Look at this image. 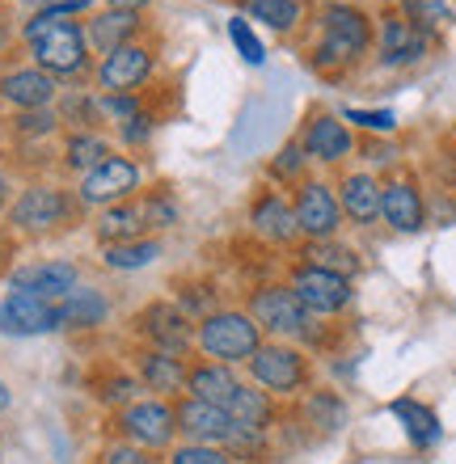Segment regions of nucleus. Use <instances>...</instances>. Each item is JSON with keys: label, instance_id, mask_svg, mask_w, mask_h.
Masks as SVG:
<instances>
[{"label": "nucleus", "instance_id": "nucleus-1", "mask_svg": "<svg viewBox=\"0 0 456 464\" xmlns=\"http://www.w3.org/2000/svg\"><path fill=\"white\" fill-rule=\"evenodd\" d=\"M195 343L211 363L233 367V363H249V359H254V351L262 346V330L254 325L249 313L224 308V313H211V317L199 321Z\"/></svg>", "mask_w": 456, "mask_h": 464}, {"label": "nucleus", "instance_id": "nucleus-2", "mask_svg": "<svg viewBox=\"0 0 456 464\" xmlns=\"http://www.w3.org/2000/svg\"><path fill=\"white\" fill-rule=\"evenodd\" d=\"M321 47H317V63L321 68H343V63L359 60L372 43V22L368 13H359L355 5H325L321 13Z\"/></svg>", "mask_w": 456, "mask_h": 464}, {"label": "nucleus", "instance_id": "nucleus-3", "mask_svg": "<svg viewBox=\"0 0 456 464\" xmlns=\"http://www.w3.org/2000/svg\"><path fill=\"white\" fill-rule=\"evenodd\" d=\"M246 367L267 392H300L308 384V354L292 343H262Z\"/></svg>", "mask_w": 456, "mask_h": 464}, {"label": "nucleus", "instance_id": "nucleus-4", "mask_svg": "<svg viewBox=\"0 0 456 464\" xmlns=\"http://www.w3.org/2000/svg\"><path fill=\"white\" fill-rule=\"evenodd\" d=\"M249 317L262 334L275 338H308L313 334V317L305 313V304L296 300L292 287H262L249 300Z\"/></svg>", "mask_w": 456, "mask_h": 464}, {"label": "nucleus", "instance_id": "nucleus-5", "mask_svg": "<svg viewBox=\"0 0 456 464\" xmlns=\"http://www.w3.org/2000/svg\"><path fill=\"white\" fill-rule=\"evenodd\" d=\"M296 300L305 304L308 317H334L351 304V279L343 275H330V270H317V266H296L292 270V283H287Z\"/></svg>", "mask_w": 456, "mask_h": 464}, {"label": "nucleus", "instance_id": "nucleus-6", "mask_svg": "<svg viewBox=\"0 0 456 464\" xmlns=\"http://www.w3.org/2000/svg\"><path fill=\"white\" fill-rule=\"evenodd\" d=\"M296 224L308 241H334V232L343 224V208H338V195H334L325 182H305L296 195Z\"/></svg>", "mask_w": 456, "mask_h": 464}, {"label": "nucleus", "instance_id": "nucleus-7", "mask_svg": "<svg viewBox=\"0 0 456 464\" xmlns=\"http://www.w3.org/2000/svg\"><path fill=\"white\" fill-rule=\"evenodd\" d=\"M51 330H60L55 304L38 300V295H25V292H9L0 300V334L34 338V334H51Z\"/></svg>", "mask_w": 456, "mask_h": 464}, {"label": "nucleus", "instance_id": "nucleus-8", "mask_svg": "<svg viewBox=\"0 0 456 464\" xmlns=\"http://www.w3.org/2000/svg\"><path fill=\"white\" fill-rule=\"evenodd\" d=\"M119 427L127 430V440L136 443V448H165L173 440V430H178V418L165 401H136L127 405L123 418H119Z\"/></svg>", "mask_w": 456, "mask_h": 464}, {"label": "nucleus", "instance_id": "nucleus-9", "mask_svg": "<svg viewBox=\"0 0 456 464\" xmlns=\"http://www.w3.org/2000/svg\"><path fill=\"white\" fill-rule=\"evenodd\" d=\"M34 60L47 72H81L85 68V34L76 22H60L43 38H34Z\"/></svg>", "mask_w": 456, "mask_h": 464}, {"label": "nucleus", "instance_id": "nucleus-10", "mask_svg": "<svg viewBox=\"0 0 456 464\" xmlns=\"http://www.w3.org/2000/svg\"><path fill=\"white\" fill-rule=\"evenodd\" d=\"M173 418H178V430H182L190 443H211V448H224V440L233 435V418H228V410L208 405V401H195V397L178 401Z\"/></svg>", "mask_w": 456, "mask_h": 464}, {"label": "nucleus", "instance_id": "nucleus-11", "mask_svg": "<svg viewBox=\"0 0 456 464\" xmlns=\"http://www.w3.org/2000/svg\"><path fill=\"white\" fill-rule=\"evenodd\" d=\"M76 266L73 262H38V266H22L13 275V292H25V295H38L47 304H60L63 295L76 292Z\"/></svg>", "mask_w": 456, "mask_h": 464}, {"label": "nucleus", "instance_id": "nucleus-12", "mask_svg": "<svg viewBox=\"0 0 456 464\" xmlns=\"http://www.w3.org/2000/svg\"><path fill=\"white\" fill-rule=\"evenodd\" d=\"M136 182H140L136 165L123 160V157H111V160H102L98 169L85 173L81 198H85V203H119V198H127L131 190H136Z\"/></svg>", "mask_w": 456, "mask_h": 464}, {"label": "nucleus", "instance_id": "nucleus-13", "mask_svg": "<svg viewBox=\"0 0 456 464\" xmlns=\"http://www.w3.org/2000/svg\"><path fill=\"white\" fill-rule=\"evenodd\" d=\"M144 334H149L157 351H170V354H182L186 346L195 343V330H190V317H186L178 304H149L144 317H140Z\"/></svg>", "mask_w": 456, "mask_h": 464}, {"label": "nucleus", "instance_id": "nucleus-14", "mask_svg": "<svg viewBox=\"0 0 456 464\" xmlns=\"http://www.w3.org/2000/svg\"><path fill=\"white\" fill-rule=\"evenodd\" d=\"M68 216V198L60 190H51V186H34V190H25L17 203H13V224L25 232H47Z\"/></svg>", "mask_w": 456, "mask_h": 464}, {"label": "nucleus", "instance_id": "nucleus-15", "mask_svg": "<svg viewBox=\"0 0 456 464\" xmlns=\"http://www.w3.org/2000/svg\"><path fill=\"white\" fill-rule=\"evenodd\" d=\"M432 34H422L414 22H406L402 13H389L381 22V51L384 63H414L419 55H427Z\"/></svg>", "mask_w": 456, "mask_h": 464}, {"label": "nucleus", "instance_id": "nucleus-16", "mask_svg": "<svg viewBox=\"0 0 456 464\" xmlns=\"http://www.w3.org/2000/svg\"><path fill=\"white\" fill-rule=\"evenodd\" d=\"M186 389L195 401H208V405H228L233 401V392L241 389V380H237L233 367L224 363H199V367H186Z\"/></svg>", "mask_w": 456, "mask_h": 464}, {"label": "nucleus", "instance_id": "nucleus-17", "mask_svg": "<svg viewBox=\"0 0 456 464\" xmlns=\"http://www.w3.org/2000/svg\"><path fill=\"white\" fill-rule=\"evenodd\" d=\"M152 72V55L144 47H136V43H127V47L111 51L106 55V63H102V85L111 89V93H123V89L140 85L144 76Z\"/></svg>", "mask_w": 456, "mask_h": 464}, {"label": "nucleus", "instance_id": "nucleus-18", "mask_svg": "<svg viewBox=\"0 0 456 464\" xmlns=\"http://www.w3.org/2000/svg\"><path fill=\"white\" fill-rule=\"evenodd\" d=\"M249 220H254L258 237H267V241H275V245H287L300 237L296 211L287 208L279 195H262L258 203H254V211H249Z\"/></svg>", "mask_w": 456, "mask_h": 464}, {"label": "nucleus", "instance_id": "nucleus-19", "mask_svg": "<svg viewBox=\"0 0 456 464\" xmlns=\"http://www.w3.org/2000/svg\"><path fill=\"white\" fill-rule=\"evenodd\" d=\"M111 313L106 304V295L102 292H85V287H76L73 295H63L60 304H55V317H60V330H93L102 325Z\"/></svg>", "mask_w": 456, "mask_h": 464}, {"label": "nucleus", "instance_id": "nucleus-20", "mask_svg": "<svg viewBox=\"0 0 456 464\" xmlns=\"http://www.w3.org/2000/svg\"><path fill=\"white\" fill-rule=\"evenodd\" d=\"M224 410H228V418L237 427H249V430H267L275 422V397L267 389H258V384H241Z\"/></svg>", "mask_w": 456, "mask_h": 464}, {"label": "nucleus", "instance_id": "nucleus-21", "mask_svg": "<svg viewBox=\"0 0 456 464\" xmlns=\"http://www.w3.org/2000/svg\"><path fill=\"white\" fill-rule=\"evenodd\" d=\"M381 216L397 232H419L422 228V198L410 182H393L381 190Z\"/></svg>", "mask_w": 456, "mask_h": 464}, {"label": "nucleus", "instance_id": "nucleus-22", "mask_svg": "<svg viewBox=\"0 0 456 464\" xmlns=\"http://www.w3.org/2000/svg\"><path fill=\"white\" fill-rule=\"evenodd\" d=\"M338 208L355 224H372L381 216V186L372 182L368 173H351L343 182V190H338Z\"/></svg>", "mask_w": 456, "mask_h": 464}, {"label": "nucleus", "instance_id": "nucleus-23", "mask_svg": "<svg viewBox=\"0 0 456 464\" xmlns=\"http://www.w3.org/2000/svg\"><path fill=\"white\" fill-rule=\"evenodd\" d=\"M55 93L47 72H9L0 81V98L13 102V106H22V111H43Z\"/></svg>", "mask_w": 456, "mask_h": 464}, {"label": "nucleus", "instance_id": "nucleus-24", "mask_svg": "<svg viewBox=\"0 0 456 464\" xmlns=\"http://www.w3.org/2000/svg\"><path fill=\"white\" fill-rule=\"evenodd\" d=\"M305 152H308V157H317V160H343L346 152H351V135H346V127L338 119L321 114V119L308 122Z\"/></svg>", "mask_w": 456, "mask_h": 464}, {"label": "nucleus", "instance_id": "nucleus-25", "mask_svg": "<svg viewBox=\"0 0 456 464\" xmlns=\"http://www.w3.org/2000/svg\"><path fill=\"white\" fill-rule=\"evenodd\" d=\"M140 380H144L152 392H178V389H186V363L170 351H152V354H144V363H140Z\"/></svg>", "mask_w": 456, "mask_h": 464}, {"label": "nucleus", "instance_id": "nucleus-26", "mask_svg": "<svg viewBox=\"0 0 456 464\" xmlns=\"http://www.w3.org/2000/svg\"><path fill=\"white\" fill-rule=\"evenodd\" d=\"M136 25H140V17L136 13H123V9H111V13H102V17H93L89 22V38H93V47L98 51H119V47H127V38L136 34Z\"/></svg>", "mask_w": 456, "mask_h": 464}, {"label": "nucleus", "instance_id": "nucleus-27", "mask_svg": "<svg viewBox=\"0 0 456 464\" xmlns=\"http://www.w3.org/2000/svg\"><path fill=\"white\" fill-rule=\"evenodd\" d=\"M300 254H305V266L330 270V275H343V279H351L359 270V254L346 249V245H338V241H305Z\"/></svg>", "mask_w": 456, "mask_h": 464}, {"label": "nucleus", "instance_id": "nucleus-28", "mask_svg": "<svg viewBox=\"0 0 456 464\" xmlns=\"http://www.w3.org/2000/svg\"><path fill=\"white\" fill-rule=\"evenodd\" d=\"M389 414L406 422V435H410V443H414V448H432V443L440 440V418H435L427 405H419V401H393V405H389Z\"/></svg>", "mask_w": 456, "mask_h": 464}, {"label": "nucleus", "instance_id": "nucleus-29", "mask_svg": "<svg viewBox=\"0 0 456 464\" xmlns=\"http://www.w3.org/2000/svg\"><path fill=\"white\" fill-rule=\"evenodd\" d=\"M152 257H160V241H123V245H106V266L111 270H140L149 266Z\"/></svg>", "mask_w": 456, "mask_h": 464}, {"label": "nucleus", "instance_id": "nucleus-30", "mask_svg": "<svg viewBox=\"0 0 456 464\" xmlns=\"http://www.w3.org/2000/svg\"><path fill=\"white\" fill-rule=\"evenodd\" d=\"M144 232V220H140V208H111L102 216L98 224V237L106 245H123V241H136Z\"/></svg>", "mask_w": 456, "mask_h": 464}, {"label": "nucleus", "instance_id": "nucleus-31", "mask_svg": "<svg viewBox=\"0 0 456 464\" xmlns=\"http://www.w3.org/2000/svg\"><path fill=\"white\" fill-rule=\"evenodd\" d=\"M305 414H308V422H313V427H321V430L346 427V401L338 397V392H308Z\"/></svg>", "mask_w": 456, "mask_h": 464}, {"label": "nucleus", "instance_id": "nucleus-32", "mask_svg": "<svg viewBox=\"0 0 456 464\" xmlns=\"http://www.w3.org/2000/svg\"><path fill=\"white\" fill-rule=\"evenodd\" d=\"M249 13L271 30H292L300 22V0H249Z\"/></svg>", "mask_w": 456, "mask_h": 464}, {"label": "nucleus", "instance_id": "nucleus-33", "mask_svg": "<svg viewBox=\"0 0 456 464\" xmlns=\"http://www.w3.org/2000/svg\"><path fill=\"white\" fill-rule=\"evenodd\" d=\"M102 160H111V148H106V140H98V135H76L73 144H68V165L73 169H98Z\"/></svg>", "mask_w": 456, "mask_h": 464}, {"label": "nucleus", "instance_id": "nucleus-34", "mask_svg": "<svg viewBox=\"0 0 456 464\" xmlns=\"http://www.w3.org/2000/svg\"><path fill=\"white\" fill-rule=\"evenodd\" d=\"M228 38L237 43V51H241V60H246V63H262V60H267V47H262L258 34L249 30L246 17H233V22H228Z\"/></svg>", "mask_w": 456, "mask_h": 464}, {"label": "nucleus", "instance_id": "nucleus-35", "mask_svg": "<svg viewBox=\"0 0 456 464\" xmlns=\"http://www.w3.org/2000/svg\"><path fill=\"white\" fill-rule=\"evenodd\" d=\"M140 220H144V228H170V224H178V208H173V198L152 195L140 203Z\"/></svg>", "mask_w": 456, "mask_h": 464}, {"label": "nucleus", "instance_id": "nucleus-36", "mask_svg": "<svg viewBox=\"0 0 456 464\" xmlns=\"http://www.w3.org/2000/svg\"><path fill=\"white\" fill-rule=\"evenodd\" d=\"M170 464H233V456L224 448H211V443H186L170 456Z\"/></svg>", "mask_w": 456, "mask_h": 464}, {"label": "nucleus", "instance_id": "nucleus-37", "mask_svg": "<svg viewBox=\"0 0 456 464\" xmlns=\"http://www.w3.org/2000/svg\"><path fill=\"white\" fill-rule=\"evenodd\" d=\"M402 17H414V25H419L422 34H427L432 25H444L452 13H448L444 5H435V0H410L406 9H402Z\"/></svg>", "mask_w": 456, "mask_h": 464}, {"label": "nucleus", "instance_id": "nucleus-38", "mask_svg": "<svg viewBox=\"0 0 456 464\" xmlns=\"http://www.w3.org/2000/svg\"><path fill=\"white\" fill-rule=\"evenodd\" d=\"M102 464H157V460L144 448H136V443H111L102 452Z\"/></svg>", "mask_w": 456, "mask_h": 464}, {"label": "nucleus", "instance_id": "nucleus-39", "mask_svg": "<svg viewBox=\"0 0 456 464\" xmlns=\"http://www.w3.org/2000/svg\"><path fill=\"white\" fill-rule=\"evenodd\" d=\"M346 119L368 127V131H393V111H346Z\"/></svg>", "mask_w": 456, "mask_h": 464}, {"label": "nucleus", "instance_id": "nucleus-40", "mask_svg": "<svg viewBox=\"0 0 456 464\" xmlns=\"http://www.w3.org/2000/svg\"><path fill=\"white\" fill-rule=\"evenodd\" d=\"M300 165H305V157H300L296 144H287L284 152H279V160H275V173H284V178H296Z\"/></svg>", "mask_w": 456, "mask_h": 464}, {"label": "nucleus", "instance_id": "nucleus-41", "mask_svg": "<svg viewBox=\"0 0 456 464\" xmlns=\"http://www.w3.org/2000/svg\"><path fill=\"white\" fill-rule=\"evenodd\" d=\"M17 122H22V131H51V127H55V119H51L47 111H25Z\"/></svg>", "mask_w": 456, "mask_h": 464}, {"label": "nucleus", "instance_id": "nucleus-42", "mask_svg": "<svg viewBox=\"0 0 456 464\" xmlns=\"http://www.w3.org/2000/svg\"><path fill=\"white\" fill-rule=\"evenodd\" d=\"M106 111H111L114 119L131 122V119H136V102H131V98H106Z\"/></svg>", "mask_w": 456, "mask_h": 464}, {"label": "nucleus", "instance_id": "nucleus-43", "mask_svg": "<svg viewBox=\"0 0 456 464\" xmlns=\"http://www.w3.org/2000/svg\"><path fill=\"white\" fill-rule=\"evenodd\" d=\"M131 392H136V384H131V380H114V384H106V392H102V397H106V401H127Z\"/></svg>", "mask_w": 456, "mask_h": 464}, {"label": "nucleus", "instance_id": "nucleus-44", "mask_svg": "<svg viewBox=\"0 0 456 464\" xmlns=\"http://www.w3.org/2000/svg\"><path fill=\"white\" fill-rule=\"evenodd\" d=\"M144 135H149V119H140L136 114V119L127 122V140H144Z\"/></svg>", "mask_w": 456, "mask_h": 464}, {"label": "nucleus", "instance_id": "nucleus-45", "mask_svg": "<svg viewBox=\"0 0 456 464\" xmlns=\"http://www.w3.org/2000/svg\"><path fill=\"white\" fill-rule=\"evenodd\" d=\"M149 0H111V9H123V13H136V9H144Z\"/></svg>", "mask_w": 456, "mask_h": 464}, {"label": "nucleus", "instance_id": "nucleus-46", "mask_svg": "<svg viewBox=\"0 0 456 464\" xmlns=\"http://www.w3.org/2000/svg\"><path fill=\"white\" fill-rule=\"evenodd\" d=\"M0 410H9V389H5V380H0Z\"/></svg>", "mask_w": 456, "mask_h": 464}, {"label": "nucleus", "instance_id": "nucleus-47", "mask_svg": "<svg viewBox=\"0 0 456 464\" xmlns=\"http://www.w3.org/2000/svg\"><path fill=\"white\" fill-rule=\"evenodd\" d=\"M9 198V182H5V173H0V203Z\"/></svg>", "mask_w": 456, "mask_h": 464}, {"label": "nucleus", "instance_id": "nucleus-48", "mask_svg": "<svg viewBox=\"0 0 456 464\" xmlns=\"http://www.w3.org/2000/svg\"><path fill=\"white\" fill-rule=\"evenodd\" d=\"M5 43H9V30H5V25H0V47H5Z\"/></svg>", "mask_w": 456, "mask_h": 464}, {"label": "nucleus", "instance_id": "nucleus-49", "mask_svg": "<svg viewBox=\"0 0 456 464\" xmlns=\"http://www.w3.org/2000/svg\"><path fill=\"white\" fill-rule=\"evenodd\" d=\"M22 5H51V0H22Z\"/></svg>", "mask_w": 456, "mask_h": 464}]
</instances>
